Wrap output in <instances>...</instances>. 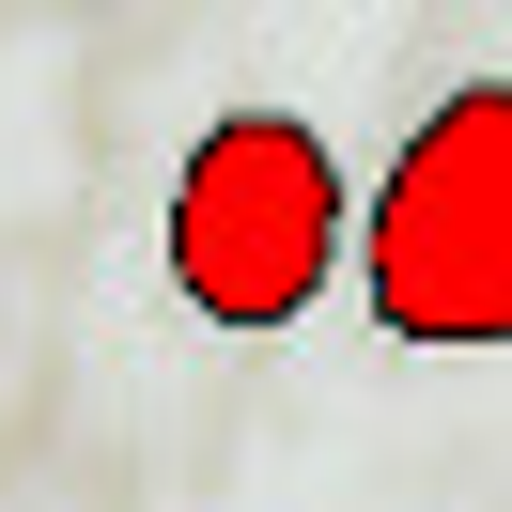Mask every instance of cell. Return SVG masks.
<instances>
[{
	"label": "cell",
	"instance_id": "obj_1",
	"mask_svg": "<svg viewBox=\"0 0 512 512\" xmlns=\"http://www.w3.org/2000/svg\"><path fill=\"white\" fill-rule=\"evenodd\" d=\"M388 342H512V78L435 94V125L388 156L373 218L342 233Z\"/></svg>",
	"mask_w": 512,
	"mask_h": 512
},
{
	"label": "cell",
	"instance_id": "obj_2",
	"mask_svg": "<svg viewBox=\"0 0 512 512\" xmlns=\"http://www.w3.org/2000/svg\"><path fill=\"white\" fill-rule=\"evenodd\" d=\"M342 233H357L342 156L295 109H218L187 140V171H171V295L202 326H233V342H264V326L311 311L342 280Z\"/></svg>",
	"mask_w": 512,
	"mask_h": 512
}]
</instances>
